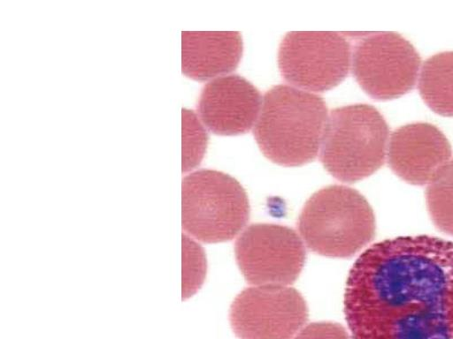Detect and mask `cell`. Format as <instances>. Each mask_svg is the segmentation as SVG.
Returning <instances> with one entry per match:
<instances>
[{
    "label": "cell",
    "instance_id": "cell-1",
    "mask_svg": "<svg viewBox=\"0 0 453 339\" xmlns=\"http://www.w3.org/2000/svg\"><path fill=\"white\" fill-rule=\"evenodd\" d=\"M344 313L353 339H453V242L373 244L349 271Z\"/></svg>",
    "mask_w": 453,
    "mask_h": 339
},
{
    "label": "cell",
    "instance_id": "cell-2",
    "mask_svg": "<svg viewBox=\"0 0 453 339\" xmlns=\"http://www.w3.org/2000/svg\"><path fill=\"white\" fill-rule=\"evenodd\" d=\"M327 120L324 99L288 85L270 88L255 123L254 138L274 163L296 167L312 162Z\"/></svg>",
    "mask_w": 453,
    "mask_h": 339
},
{
    "label": "cell",
    "instance_id": "cell-3",
    "mask_svg": "<svg viewBox=\"0 0 453 339\" xmlns=\"http://www.w3.org/2000/svg\"><path fill=\"white\" fill-rule=\"evenodd\" d=\"M298 230L312 252L349 258L373 238L375 218L360 192L334 185L319 190L306 201L298 219Z\"/></svg>",
    "mask_w": 453,
    "mask_h": 339
},
{
    "label": "cell",
    "instance_id": "cell-4",
    "mask_svg": "<svg viewBox=\"0 0 453 339\" xmlns=\"http://www.w3.org/2000/svg\"><path fill=\"white\" fill-rule=\"evenodd\" d=\"M388 132L383 116L372 105L333 109L324 128L319 160L336 179L359 181L383 165Z\"/></svg>",
    "mask_w": 453,
    "mask_h": 339
},
{
    "label": "cell",
    "instance_id": "cell-5",
    "mask_svg": "<svg viewBox=\"0 0 453 339\" xmlns=\"http://www.w3.org/2000/svg\"><path fill=\"white\" fill-rule=\"evenodd\" d=\"M250 216L247 193L233 177L203 169L181 185V222L188 237L204 243L225 242L239 234Z\"/></svg>",
    "mask_w": 453,
    "mask_h": 339
},
{
    "label": "cell",
    "instance_id": "cell-6",
    "mask_svg": "<svg viewBox=\"0 0 453 339\" xmlns=\"http://www.w3.org/2000/svg\"><path fill=\"white\" fill-rule=\"evenodd\" d=\"M280 74L288 83L306 90L324 92L348 75L350 46L339 33L291 31L282 38L278 52Z\"/></svg>",
    "mask_w": 453,
    "mask_h": 339
},
{
    "label": "cell",
    "instance_id": "cell-7",
    "mask_svg": "<svg viewBox=\"0 0 453 339\" xmlns=\"http://www.w3.org/2000/svg\"><path fill=\"white\" fill-rule=\"evenodd\" d=\"M419 66L415 48L396 33L369 35L354 49L353 75L362 89L377 100L398 98L412 90Z\"/></svg>",
    "mask_w": 453,
    "mask_h": 339
},
{
    "label": "cell",
    "instance_id": "cell-8",
    "mask_svg": "<svg viewBox=\"0 0 453 339\" xmlns=\"http://www.w3.org/2000/svg\"><path fill=\"white\" fill-rule=\"evenodd\" d=\"M238 267L253 285H288L296 280L305 261V248L290 228L254 223L237 238Z\"/></svg>",
    "mask_w": 453,
    "mask_h": 339
},
{
    "label": "cell",
    "instance_id": "cell-9",
    "mask_svg": "<svg viewBox=\"0 0 453 339\" xmlns=\"http://www.w3.org/2000/svg\"><path fill=\"white\" fill-rule=\"evenodd\" d=\"M307 317L305 300L288 285H254L230 308L231 326L240 339H291Z\"/></svg>",
    "mask_w": 453,
    "mask_h": 339
},
{
    "label": "cell",
    "instance_id": "cell-10",
    "mask_svg": "<svg viewBox=\"0 0 453 339\" xmlns=\"http://www.w3.org/2000/svg\"><path fill=\"white\" fill-rule=\"evenodd\" d=\"M263 99L245 78L231 74L208 82L198 101V112L205 126L218 135L248 132L256 123Z\"/></svg>",
    "mask_w": 453,
    "mask_h": 339
},
{
    "label": "cell",
    "instance_id": "cell-11",
    "mask_svg": "<svg viewBox=\"0 0 453 339\" xmlns=\"http://www.w3.org/2000/svg\"><path fill=\"white\" fill-rule=\"evenodd\" d=\"M450 155V144L441 130L428 123H413L392 133L388 160L400 178L423 185L449 161Z\"/></svg>",
    "mask_w": 453,
    "mask_h": 339
},
{
    "label": "cell",
    "instance_id": "cell-12",
    "mask_svg": "<svg viewBox=\"0 0 453 339\" xmlns=\"http://www.w3.org/2000/svg\"><path fill=\"white\" fill-rule=\"evenodd\" d=\"M242 49L236 31H182V72L198 81L229 73L238 66Z\"/></svg>",
    "mask_w": 453,
    "mask_h": 339
},
{
    "label": "cell",
    "instance_id": "cell-13",
    "mask_svg": "<svg viewBox=\"0 0 453 339\" xmlns=\"http://www.w3.org/2000/svg\"><path fill=\"white\" fill-rule=\"evenodd\" d=\"M418 90L433 111L453 117V51L438 53L424 63Z\"/></svg>",
    "mask_w": 453,
    "mask_h": 339
},
{
    "label": "cell",
    "instance_id": "cell-14",
    "mask_svg": "<svg viewBox=\"0 0 453 339\" xmlns=\"http://www.w3.org/2000/svg\"><path fill=\"white\" fill-rule=\"evenodd\" d=\"M426 198L434 224L441 231L453 236V159L428 182Z\"/></svg>",
    "mask_w": 453,
    "mask_h": 339
},
{
    "label": "cell",
    "instance_id": "cell-15",
    "mask_svg": "<svg viewBox=\"0 0 453 339\" xmlns=\"http://www.w3.org/2000/svg\"><path fill=\"white\" fill-rule=\"evenodd\" d=\"M208 136L196 115L182 109V171L196 168L203 157Z\"/></svg>",
    "mask_w": 453,
    "mask_h": 339
},
{
    "label": "cell",
    "instance_id": "cell-16",
    "mask_svg": "<svg viewBox=\"0 0 453 339\" xmlns=\"http://www.w3.org/2000/svg\"><path fill=\"white\" fill-rule=\"evenodd\" d=\"M206 260L201 246L187 235L182 237V297L195 294L204 280Z\"/></svg>",
    "mask_w": 453,
    "mask_h": 339
},
{
    "label": "cell",
    "instance_id": "cell-17",
    "mask_svg": "<svg viewBox=\"0 0 453 339\" xmlns=\"http://www.w3.org/2000/svg\"><path fill=\"white\" fill-rule=\"evenodd\" d=\"M294 339H350L340 324L315 322L304 327Z\"/></svg>",
    "mask_w": 453,
    "mask_h": 339
}]
</instances>
